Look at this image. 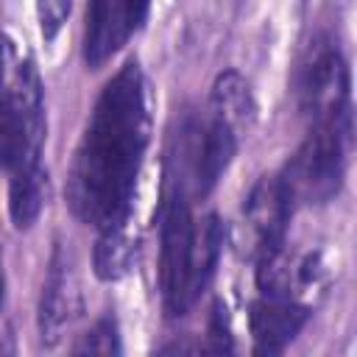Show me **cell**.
I'll return each instance as SVG.
<instances>
[{
    "instance_id": "1",
    "label": "cell",
    "mask_w": 357,
    "mask_h": 357,
    "mask_svg": "<svg viewBox=\"0 0 357 357\" xmlns=\"http://www.w3.org/2000/svg\"><path fill=\"white\" fill-rule=\"evenodd\" d=\"M151 114L139 64L126 61L100 89L67 176L73 215L98 231L128 223Z\"/></svg>"
},
{
    "instance_id": "2",
    "label": "cell",
    "mask_w": 357,
    "mask_h": 357,
    "mask_svg": "<svg viewBox=\"0 0 357 357\" xmlns=\"http://www.w3.org/2000/svg\"><path fill=\"white\" fill-rule=\"evenodd\" d=\"M346 137H349V117L312 120L307 139L298 145L284 173L279 176L293 206L324 204L340 190L343 165H346Z\"/></svg>"
},
{
    "instance_id": "3",
    "label": "cell",
    "mask_w": 357,
    "mask_h": 357,
    "mask_svg": "<svg viewBox=\"0 0 357 357\" xmlns=\"http://www.w3.org/2000/svg\"><path fill=\"white\" fill-rule=\"evenodd\" d=\"M192 229L190 201L181 187H173L162 206L159 229V290L167 315H184L192 304L190 296V259H192Z\"/></svg>"
},
{
    "instance_id": "4",
    "label": "cell",
    "mask_w": 357,
    "mask_h": 357,
    "mask_svg": "<svg viewBox=\"0 0 357 357\" xmlns=\"http://www.w3.org/2000/svg\"><path fill=\"white\" fill-rule=\"evenodd\" d=\"M298 103L310 120L349 117V67L329 39H315L296 75Z\"/></svg>"
},
{
    "instance_id": "5",
    "label": "cell",
    "mask_w": 357,
    "mask_h": 357,
    "mask_svg": "<svg viewBox=\"0 0 357 357\" xmlns=\"http://www.w3.org/2000/svg\"><path fill=\"white\" fill-rule=\"evenodd\" d=\"M290 212H293V201H290L282 178L279 176L259 178L243 206V220H240V231H237L240 254H245L251 259H262L265 254L284 245Z\"/></svg>"
},
{
    "instance_id": "6",
    "label": "cell",
    "mask_w": 357,
    "mask_h": 357,
    "mask_svg": "<svg viewBox=\"0 0 357 357\" xmlns=\"http://www.w3.org/2000/svg\"><path fill=\"white\" fill-rule=\"evenodd\" d=\"M78 312V282H75V268L73 259L64 254L59 245L50 259V271L42 287L39 298V332L45 346H56L70 321Z\"/></svg>"
},
{
    "instance_id": "7",
    "label": "cell",
    "mask_w": 357,
    "mask_h": 357,
    "mask_svg": "<svg viewBox=\"0 0 357 357\" xmlns=\"http://www.w3.org/2000/svg\"><path fill=\"white\" fill-rule=\"evenodd\" d=\"M310 318V307L296 298L262 296L251 304L248 326L257 354H279L301 332Z\"/></svg>"
},
{
    "instance_id": "8",
    "label": "cell",
    "mask_w": 357,
    "mask_h": 357,
    "mask_svg": "<svg viewBox=\"0 0 357 357\" xmlns=\"http://www.w3.org/2000/svg\"><path fill=\"white\" fill-rule=\"evenodd\" d=\"M131 28L120 0H89L84 25V61L86 67H103L128 39Z\"/></svg>"
},
{
    "instance_id": "9",
    "label": "cell",
    "mask_w": 357,
    "mask_h": 357,
    "mask_svg": "<svg viewBox=\"0 0 357 357\" xmlns=\"http://www.w3.org/2000/svg\"><path fill=\"white\" fill-rule=\"evenodd\" d=\"M257 114V103L254 95L245 84V78L237 70H226L215 78L212 84V95H209V117L220 120L223 126H229L237 137H243Z\"/></svg>"
},
{
    "instance_id": "10",
    "label": "cell",
    "mask_w": 357,
    "mask_h": 357,
    "mask_svg": "<svg viewBox=\"0 0 357 357\" xmlns=\"http://www.w3.org/2000/svg\"><path fill=\"white\" fill-rule=\"evenodd\" d=\"M47 173L42 165L8 176V215L17 229H31L45 206Z\"/></svg>"
},
{
    "instance_id": "11",
    "label": "cell",
    "mask_w": 357,
    "mask_h": 357,
    "mask_svg": "<svg viewBox=\"0 0 357 357\" xmlns=\"http://www.w3.org/2000/svg\"><path fill=\"white\" fill-rule=\"evenodd\" d=\"M223 248V223L218 215H206L192 229V259H190V296L192 301L209 284L218 257Z\"/></svg>"
},
{
    "instance_id": "12",
    "label": "cell",
    "mask_w": 357,
    "mask_h": 357,
    "mask_svg": "<svg viewBox=\"0 0 357 357\" xmlns=\"http://www.w3.org/2000/svg\"><path fill=\"white\" fill-rule=\"evenodd\" d=\"M134 240L128 234V226H114V229H103L100 231V240L95 245V273L103 279V282H114L120 279L131 259H134Z\"/></svg>"
},
{
    "instance_id": "13",
    "label": "cell",
    "mask_w": 357,
    "mask_h": 357,
    "mask_svg": "<svg viewBox=\"0 0 357 357\" xmlns=\"http://www.w3.org/2000/svg\"><path fill=\"white\" fill-rule=\"evenodd\" d=\"M75 351H89V354H117L120 351V337H117V326L112 318H100L86 335L84 340L75 346Z\"/></svg>"
},
{
    "instance_id": "14",
    "label": "cell",
    "mask_w": 357,
    "mask_h": 357,
    "mask_svg": "<svg viewBox=\"0 0 357 357\" xmlns=\"http://www.w3.org/2000/svg\"><path fill=\"white\" fill-rule=\"evenodd\" d=\"M70 8H73V0H36V17H39V31L45 42L56 39V33L70 17Z\"/></svg>"
},
{
    "instance_id": "15",
    "label": "cell",
    "mask_w": 357,
    "mask_h": 357,
    "mask_svg": "<svg viewBox=\"0 0 357 357\" xmlns=\"http://www.w3.org/2000/svg\"><path fill=\"white\" fill-rule=\"evenodd\" d=\"M123 3V14H126V22L131 31L142 28L145 17H148V8H151V0H120Z\"/></svg>"
},
{
    "instance_id": "16",
    "label": "cell",
    "mask_w": 357,
    "mask_h": 357,
    "mask_svg": "<svg viewBox=\"0 0 357 357\" xmlns=\"http://www.w3.org/2000/svg\"><path fill=\"white\" fill-rule=\"evenodd\" d=\"M3 287H6V279H3V251H0V307H3Z\"/></svg>"
}]
</instances>
